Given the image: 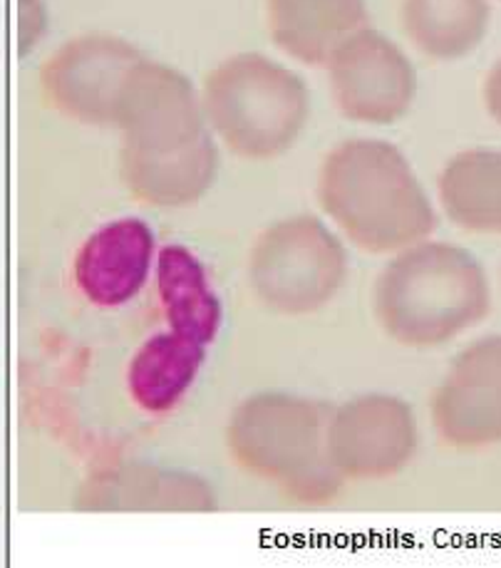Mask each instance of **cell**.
I'll return each mask as SVG.
<instances>
[{"mask_svg":"<svg viewBox=\"0 0 501 568\" xmlns=\"http://www.w3.org/2000/svg\"><path fill=\"white\" fill-rule=\"evenodd\" d=\"M402 23L412 43L434 60H459L487 33V0H405Z\"/></svg>","mask_w":501,"mask_h":568,"instance_id":"obj_17","label":"cell"},{"mask_svg":"<svg viewBox=\"0 0 501 568\" xmlns=\"http://www.w3.org/2000/svg\"><path fill=\"white\" fill-rule=\"evenodd\" d=\"M202 104L228 150L256 162L288 152L310 112L306 82L258 52H242L208 72Z\"/></svg>","mask_w":501,"mask_h":568,"instance_id":"obj_5","label":"cell"},{"mask_svg":"<svg viewBox=\"0 0 501 568\" xmlns=\"http://www.w3.org/2000/svg\"><path fill=\"white\" fill-rule=\"evenodd\" d=\"M365 23V0H268L270 36L306 65H328L333 52Z\"/></svg>","mask_w":501,"mask_h":568,"instance_id":"obj_13","label":"cell"},{"mask_svg":"<svg viewBox=\"0 0 501 568\" xmlns=\"http://www.w3.org/2000/svg\"><path fill=\"white\" fill-rule=\"evenodd\" d=\"M328 409L306 397L260 393L234 409L226 445L238 467L290 499L326 501L342 477L328 455Z\"/></svg>","mask_w":501,"mask_h":568,"instance_id":"obj_4","label":"cell"},{"mask_svg":"<svg viewBox=\"0 0 501 568\" xmlns=\"http://www.w3.org/2000/svg\"><path fill=\"white\" fill-rule=\"evenodd\" d=\"M484 102L494 122L501 124V60L497 62V68L489 72V78L484 82Z\"/></svg>","mask_w":501,"mask_h":568,"instance_id":"obj_18","label":"cell"},{"mask_svg":"<svg viewBox=\"0 0 501 568\" xmlns=\"http://www.w3.org/2000/svg\"><path fill=\"white\" fill-rule=\"evenodd\" d=\"M333 98L352 122L392 124L405 118L417 94L412 62L390 38L362 28L328 60Z\"/></svg>","mask_w":501,"mask_h":568,"instance_id":"obj_8","label":"cell"},{"mask_svg":"<svg viewBox=\"0 0 501 568\" xmlns=\"http://www.w3.org/2000/svg\"><path fill=\"white\" fill-rule=\"evenodd\" d=\"M156 293L170 331L202 345L222 328V301L208 286L202 261L182 244H166L156 254Z\"/></svg>","mask_w":501,"mask_h":568,"instance_id":"obj_14","label":"cell"},{"mask_svg":"<svg viewBox=\"0 0 501 568\" xmlns=\"http://www.w3.org/2000/svg\"><path fill=\"white\" fill-rule=\"evenodd\" d=\"M204 357L206 345L186 335L174 331L152 335L130 363L127 385L132 399L150 415L170 413L200 377Z\"/></svg>","mask_w":501,"mask_h":568,"instance_id":"obj_15","label":"cell"},{"mask_svg":"<svg viewBox=\"0 0 501 568\" xmlns=\"http://www.w3.org/2000/svg\"><path fill=\"white\" fill-rule=\"evenodd\" d=\"M372 308L392 341L407 348H437L487 315V273L469 251L425 241L382 268Z\"/></svg>","mask_w":501,"mask_h":568,"instance_id":"obj_3","label":"cell"},{"mask_svg":"<svg viewBox=\"0 0 501 568\" xmlns=\"http://www.w3.org/2000/svg\"><path fill=\"white\" fill-rule=\"evenodd\" d=\"M348 273L346 248L316 216L270 224L248 256V281L258 301L284 315L326 306Z\"/></svg>","mask_w":501,"mask_h":568,"instance_id":"obj_6","label":"cell"},{"mask_svg":"<svg viewBox=\"0 0 501 568\" xmlns=\"http://www.w3.org/2000/svg\"><path fill=\"white\" fill-rule=\"evenodd\" d=\"M318 202L370 254L420 244L437 214L405 154L382 140H348L323 162Z\"/></svg>","mask_w":501,"mask_h":568,"instance_id":"obj_2","label":"cell"},{"mask_svg":"<svg viewBox=\"0 0 501 568\" xmlns=\"http://www.w3.org/2000/svg\"><path fill=\"white\" fill-rule=\"evenodd\" d=\"M144 58L127 40L82 36L62 45L40 70L48 102L65 118L114 128L124 85Z\"/></svg>","mask_w":501,"mask_h":568,"instance_id":"obj_7","label":"cell"},{"mask_svg":"<svg viewBox=\"0 0 501 568\" xmlns=\"http://www.w3.org/2000/svg\"><path fill=\"white\" fill-rule=\"evenodd\" d=\"M75 507L82 511H212L216 494L190 471L140 462L92 475L75 494Z\"/></svg>","mask_w":501,"mask_h":568,"instance_id":"obj_12","label":"cell"},{"mask_svg":"<svg viewBox=\"0 0 501 568\" xmlns=\"http://www.w3.org/2000/svg\"><path fill=\"white\" fill-rule=\"evenodd\" d=\"M417 452V417L392 395L350 399L328 423V455L346 479H385Z\"/></svg>","mask_w":501,"mask_h":568,"instance_id":"obj_9","label":"cell"},{"mask_svg":"<svg viewBox=\"0 0 501 568\" xmlns=\"http://www.w3.org/2000/svg\"><path fill=\"white\" fill-rule=\"evenodd\" d=\"M204 104L180 70L142 60L124 85L117 128L120 174L142 204L190 206L212 189L218 152L206 132Z\"/></svg>","mask_w":501,"mask_h":568,"instance_id":"obj_1","label":"cell"},{"mask_svg":"<svg viewBox=\"0 0 501 568\" xmlns=\"http://www.w3.org/2000/svg\"><path fill=\"white\" fill-rule=\"evenodd\" d=\"M440 202L457 226L501 234V150L452 156L440 174Z\"/></svg>","mask_w":501,"mask_h":568,"instance_id":"obj_16","label":"cell"},{"mask_svg":"<svg viewBox=\"0 0 501 568\" xmlns=\"http://www.w3.org/2000/svg\"><path fill=\"white\" fill-rule=\"evenodd\" d=\"M432 425L444 445L457 449L501 442V335L457 355L432 397Z\"/></svg>","mask_w":501,"mask_h":568,"instance_id":"obj_10","label":"cell"},{"mask_svg":"<svg viewBox=\"0 0 501 568\" xmlns=\"http://www.w3.org/2000/svg\"><path fill=\"white\" fill-rule=\"evenodd\" d=\"M154 261V234L142 219H117L92 234L75 256V283L90 303L117 308L142 291Z\"/></svg>","mask_w":501,"mask_h":568,"instance_id":"obj_11","label":"cell"}]
</instances>
